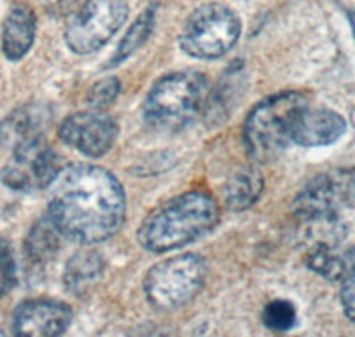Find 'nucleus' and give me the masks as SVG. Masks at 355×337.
I'll return each instance as SVG.
<instances>
[{
	"instance_id": "obj_1",
	"label": "nucleus",
	"mask_w": 355,
	"mask_h": 337,
	"mask_svg": "<svg viewBox=\"0 0 355 337\" xmlns=\"http://www.w3.org/2000/svg\"><path fill=\"white\" fill-rule=\"evenodd\" d=\"M49 218L71 241L93 245L112 238L126 215L125 189L110 171L71 164L49 185Z\"/></svg>"
},
{
	"instance_id": "obj_2",
	"label": "nucleus",
	"mask_w": 355,
	"mask_h": 337,
	"mask_svg": "<svg viewBox=\"0 0 355 337\" xmlns=\"http://www.w3.org/2000/svg\"><path fill=\"white\" fill-rule=\"evenodd\" d=\"M218 218L220 208L210 193L187 192L153 209L139 227L137 241L148 252H169L210 233Z\"/></svg>"
},
{
	"instance_id": "obj_3",
	"label": "nucleus",
	"mask_w": 355,
	"mask_h": 337,
	"mask_svg": "<svg viewBox=\"0 0 355 337\" xmlns=\"http://www.w3.org/2000/svg\"><path fill=\"white\" fill-rule=\"evenodd\" d=\"M208 96L210 82L202 73H171L162 76L146 96L144 121L160 132H178L201 116Z\"/></svg>"
},
{
	"instance_id": "obj_4",
	"label": "nucleus",
	"mask_w": 355,
	"mask_h": 337,
	"mask_svg": "<svg viewBox=\"0 0 355 337\" xmlns=\"http://www.w3.org/2000/svg\"><path fill=\"white\" fill-rule=\"evenodd\" d=\"M307 100L297 91H286L254 105L243 125V144L256 164L281 157L291 142V126Z\"/></svg>"
},
{
	"instance_id": "obj_5",
	"label": "nucleus",
	"mask_w": 355,
	"mask_h": 337,
	"mask_svg": "<svg viewBox=\"0 0 355 337\" xmlns=\"http://www.w3.org/2000/svg\"><path fill=\"white\" fill-rule=\"evenodd\" d=\"M206 273L208 268L201 256L183 254L151 266L142 286L151 305L162 311H173L201 293Z\"/></svg>"
},
{
	"instance_id": "obj_6",
	"label": "nucleus",
	"mask_w": 355,
	"mask_h": 337,
	"mask_svg": "<svg viewBox=\"0 0 355 337\" xmlns=\"http://www.w3.org/2000/svg\"><path fill=\"white\" fill-rule=\"evenodd\" d=\"M242 24L227 6L211 2L196 9L187 18L180 34L183 52L196 59H218L233 49Z\"/></svg>"
},
{
	"instance_id": "obj_7",
	"label": "nucleus",
	"mask_w": 355,
	"mask_h": 337,
	"mask_svg": "<svg viewBox=\"0 0 355 337\" xmlns=\"http://www.w3.org/2000/svg\"><path fill=\"white\" fill-rule=\"evenodd\" d=\"M126 17L125 0H87L66 25L68 49L77 55L96 52L123 27Z\"/></svg>"
},
{
	"instance_id": "obj_8",
	"label": "nucleus",
	"mask_w": 355,
	"mask_h": 337,
	"mask_svg": "<svg viewBox=\"0 0 355 337\" xmlns=\"http://www.w3.org/2000/svg\"><path fill=\"white\" fill-rule=\"evenodd\" d=\"M59 168L61 167L55 151L46 144L44 137H37L12 148V157L0 171V178L9 189L18 192H36L49 189Z\"/></svg>"
},
{
	"instance_id": "obj_9",
	"label": "nucleus",
	"mask_w": 355,
	"mask_h": 337,
	"mask_svg": "<svg viewBox=\"0 0 355 337\" xmlns=\"http://www.w3.org/2000/svg\"><path fill=\"white\" fill-rule=\"evenodd\" d=\"M59 137L64 144L85 157H103L116 142L117 123L101 110H87L66 117L59 126Z\"/></svg>"
},
{
	"instance_id": "obj_10",
	"label": "nucleus",
	"mask_w": 355,
	"mask_h": 337,
	"mask_svg": "<svg viewBox=\"0 0 355 337\" xmlns=\"http://www.w3.org/2000/svg\"><path fill=\"white\" fill-rule=\"evenodd\" d=\"M350 189V181L343 174H323L315 178L295 197L291 208L304 222L338 217V209L347 202Z\"/></svg>"
},
{
	"instance_id": "obj_11",
	"label": "nucleus",
	"mask_w": 355,
	"mask_h": 337,
	"mask_svg": "<svg viewBox=\"0 0 355 337\" xmlns=\"http://www.w3.org/2000/svg\"><path fill=\"white\" fill-rule=\"evenodd\" d=\"M73 313L57 300H27L12 313V332L20 337H57L69 329Z\"/></svg>"
},
{
	"instance_id": "obj_12",
	"label": "nucleus",
	"mask_w": 355,
	"mask_h": 337,
	"mask_svg": "<svg viewBox=\"0 0 355 337\" xmlns=\"http://www.w3.org/2000/svg\"><path fill=\"white\" fill-rule=\"evenodd\" d=\"M347 130L343 116L325 107H306L299 110L291 126V142L304 148L334 144Z\"/></svg>"
},
{
	"instance_id": "obj_13",
	"label": "nucleus",
	"mask_w": 355,
	"mask_h": 337,
	"mask_svg": "<svg viewBox=\"0 0 355 337\" xmlns=\"http://www.w3.org/2000/svg\"><path fill=\"white\" fill-rule=\"evenodd\" d=\"M36 37V17L25 4H15L9 9L2 25V52L9 60H20L33 49Z\"/></svg>"
},
{
	"instance_id": "obj_14",
	"label": "nucleus",
	"mask_w": 355,
	"mask_h": 337,
	"mask_svg": "<svg viewBox=\"0 0 355 337\" xmlns=\"http://www.w3.org/2000/svg\"><path fill=\"white\" fill-rule=\"evenodd\" d=\"M49 121V112L37 105H27L17 109L0 123V141L17 148L27 141L43 137V128Z\"/></svg>"
},
{
	"instance_id": "obj_15",
	"label": "nucleus",
	"mask_w": 355,
	"mask_h": 337,
	"mask_svg": "<svg viewBox=\"0 0 355 337\" xmlns=\"http://www.w3.org/2000/svg\"><path fill=\"white\" fill-rule=\"evenodd\" d=\"M265 189L263 174L256 167L240 168L222 187V199L231 211H245L256 205Z\"/></svg>"
},
{
	"instance_id": "obj_16",
	"label": "nucleus",
	"mask_w": 355,
	"mask_h": 337,
	"mask_svg": "<svg viewBox=\"0 0 355 337\" xmlns=\"http://www.w3.org/2000/svg\"><path fill=\"white\" fill-rule=\"evenodd\" d=\"M61 236L59 229L53 225V222L49 217L41 218L27 234L25 240V257L28 263H33L34 266H43L50 263L59 252L61 247Z\"/></svg>"
},
{
	"instance_id": "obj_17",
	"label": "nucleus",
	"mask_w": 355,
	"mask_h": 337,
	"mask_svg": "<svg viewBox=\"0 0 355 337\" xmlns=\"http://www.w3.org/2000/svg\"><path fill=\"white\" fill-rule=\"evenodd\" d=\"M103 261L98 252L82 250L71 257L64 270V286L75 295L84 293L100 279Z\"/></svg>"
},
{
	"instance_id": "obj_18",
	"label": "nucleus",
	"mask_w": 355,
	"mask_h": 337,
	"mask_svg": "<svg viewBox=\"0 0 355 337\" xmlns=\"http://www.w3.org/2000/svg\"><path fill=\"white\" fill-rule=\"evenodd\" d=\"M155 27V8H148L141 12V17L133 21L132 27L128 28V33L123 36L121 43L117 44L116 52H114L112 59L107 62V68H116L117 64H121L132 55L135 50L141 46L142 43H146V40L150 37V34L153 33Z\"/></svg>"
},
{
	"instance_id": "obj_19",
	"label": "nucleus",
	"mask_w": 355,
	"mask_h": 337,
	"mask_svg": "<svg viewBox=\"0 0 355 337\" xmlns=\"http://www.w3.org/2000/svg\"><path fill=\"white\" fill-rule=\"evenodd\" d=\"M306 266L318 273L320 277L332 282L343 281L345 275L348 273L347 257L336 252L334 247H329V245L311 247L306 256Z\"/></svg>"
},
{
	"instance_id": "obj_20",
	"label": "nucleus",
	"mask_w": 355,
	"mask_h": 337,
	"mask_svg": "<svg viewBox=\"0 0 355 337\" xmlns=\"http://www.w3.org/2000/svg\"><path fill=\"white\" fill-rule=\"evenodd\" d=\"M261 320L272 332H288L297 323V311L290 300H272L265 305Z\"/></svg>"
},
{
	"instance_id": "obj_21",
	"label": "nucleus",
	"mask_w": 355,
	"mask_h": 337,
	"mask_svg": "<svg viewBox=\"0 0 355 337\" xmlns=\"http://www.w3.org/2000/svg\"><path fill=\"white\" fill-rule=\"evenodd\" d=\"M119 89H121V84H119L116 76H105V78L98 80L96 84H93V87L89 89L85 101H87L91 109H105L110 103H114V100L119 94Z\"/></svg>"
},
{
	"instance_id": "obj_22",
	"label": "nucleus",
	"mask_w": 355,
	"mask_h": 337,
	"mask_svg": "<svg viewBox=\"0 0 355 337\" xmlns=\"http://www.w3.org/2000/svg\"><path fill=\"white\" fill-rule=\"evenodd\" d=\"M17 284V263L12 257L11 247L0 240V298L8 295Z\"/></svg>"
},
{
	"instance_id": "obj_23",
	"label": "nucleus",
	"mask_w": 355,
	"mask_h": 337,
	"mask_svg": "<svg viewBox=\"0 0 355 337\" xmlns=\"http://www.w3.org/2000/svg\"><path fill=\"white\" fill-rule=\"evenodd\" d=\"M339 300L348 320L355 321V272H348L341 282L339 289Z\"/></svg>"
},
{
	"instance_id": "obj_24",
	"label": "nucleus",
	"mask_w": 355,
	"mask_h": 337,
	"mask_svg": "<svg viewBox=\"0 0 355 337\" xmlns=\"http://www.w3.org/2000/svg\"><path fill=\"white\" fill-rule=\"evenodd\" d=\"M41 2H43L46 12H50L52 17H66L77 6L78 0H41Z\"/></svg>"
},
{
	"instance_id": "obj_25",
	"label": "nucleus",
	"mask_w": 355,
	"mask_h": 337,
	"mask_svg": "<svg viewBox=\"0 0 355 337\" xmlns=\"http://www.w3.org/2000/svg\"><path fill=\"white\" fill-rule=\"evenodd\" d=\"M348 20H350L352 31H354V37H355V9H350V11H348Z\"/></svg>"
},
{
	"instance_id": "obj_26",
	"label": "nucleus",
	"mask_w": 355,
	"mask_h": 337,
	"mask_svg": "<svg viewBox=\"0 0 355 337\" xmlns=\"http://www.w3.org/2000/svg\"><path fill=\"white\" fill-rule=\"evenodd\" d=\"M352 270H354V272H355V266H354V268H352Z\"/></svg>"
}]
</instances>
